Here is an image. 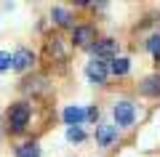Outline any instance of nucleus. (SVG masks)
Here are the masks:
<instances>
[{
	"instance_id": "obj_1",
	"label": "nucleus",
	"mask_w": 160,
	"mask_h": 157,
	"mask_svg": "<svg viewBox=\"0 0 160 157\" xmlns=\"http://www.w3.org/2000/svg\"><path fill=\"white\" fill-rule=\"evenodd\" d=\"M29 123V104L27 101H19V104H13L11 112H8V125H11L13 133H19V130H24V125Z\"/></svg>"
},
{
	"instance_id": "obj_2",
	"label": "nucleus",
	"mask_w": 160,
	"mask_h": 157,
	"mask_svg": "<svg viewBox=\"0 0 160 157\" xmlns=\"http://www.w3.org/2000/svg\"><path fill=\"white\" fill-rule=\"evenodd\" d=\"M112 112H115V123H118L120 128H128V125L133 123V117H136V107H133L131 101H118Z\"/></svg>"
},
{
	"instance_id": "obj_3",
	"label": "nucleus",
	"mask_w": 160,
	"mask_h": 157,
	"mask_svg": "<svg viewBox=\"0 0 160 157\" xmlns=\"http://www.w3.org/2000/svg\"><path fill=\"white\" fill-rule=\"evenodd\" d=\"M96 29L91 27V24H80V27L72 29V43L78 45V48H91L93 43H96Z\"/></svg>"
},
{
	"instance_id": "obj_4",
	"label": "nucleus",
	"mask_w": 160,
	"mask_h": 157,
	"mask_svg": "<svg viewBox=\"0 0 160 157\" xmlns=\"http://www.w3.org/2000/svg\"><path fill=\"white\" fill-rule=\"evenodd\" d=\"M91 53L102 61V59H107V56H112L115 59V53H118V43H115L112 37H104V40H96V43L91 45Z\"/></svg>"
},
{
	"instance_id": "obj_5",
	"label": "nucleus",
	"mask_w": 160,
	"mask_h": 157,
	"mask_svg": "<svg viewBox=\"0 0 160 157\" xmlns=\"http://www.w3.org/2000/svg\"><path fill=\"white\" fill-rule=\"evenodd\" d=\"M32 51H27V48H19V51H13V59H11V69L13 72H27L29 67H32Z\"/></svg>"
},
{
	"instance_id": "obj_6",
	"label": "nucleus",
	"mask_w": 160,
	"mask_h": 157,
	"mask_svg": "<svg viewBox=\"0 0 160 157\" xmlns=\"http://www.w3.org/2000/svg\"><path fill=\"white\" fill-rule=\"evenodd\" d=\"M115 139H118V130H115L112 125H99V128H96V144L99 146L115 144Z\"/></svg>"
},
{
	"instance_id": "obj_7",
	"label": "nucleus",
	"mask_w": 160,
	"mask_h": 157,
	"mask_svg": "<svg viewBox=\"0 0 160 157\" xmlns=\"http://www.w3.org/2000/svg\"><path fill=\"white\" fill-rule=\"evenodd\" d=\"M86 72H88V80H91V83H104V80H107V67H104V61H91L86 67Z\"/></svg>"
},
{
	"instance_id": "obj_8",
	"label": "nucleus",
	"mask_w": 160,
	"mask_h": 157,
	"mask_svg": "<svg viewBox=\"0 0 160 157\" xmlns=\"http://www.w3.org/2000/svg\"><path fill=\"white\" fill-rule=\"evenodd\" d=\"M139 91L144 96H160V75H149L139 83Z\"/></svg>"
},
{
	"instance_id": "obj_9",
	"label": "nucleus",
	"mask_w": 160,
	"mask_h": 157,
	"mask_svg": "<svg viewBox=\"0 0 160 157\" xmlns=\"http://www.w3.org/2000/svg\"><path fill=\"white\" fill-rule=\"evenodd\" d=\"M62 117H64V123H67L69 128H75L78 123H83V120H86V109H80V107H64Z\"/></svg>"
},
{
	"instance_id": "obj_10",
	"label": "nucleus",
	"mask_w": 160,
	"mask_h": 157,
	"mask_svg": "<svg viewBox=\"0 0 160 157\" xmlns=\"http://www.w3.org/2000/svg\"><path fill=\"white\" fill-rule=\"evenodd\" d=\"M51 19L56 24H62V27H72V16H69V11L64 6H53L51 8Z\"/></svg>"
},
{
	"instance_id": "obj_11",
	"label": "nucleus",
	"mask_w": 160,
	"mask_h": 157,
	"mask_svg": "<svg viewBox=\"0 0 160 157\" xmlns=\"http://www.w3.org/2000/svg\"><path fill=\"white\" fill-rule=\"evenodd\" d=\"M128 69H131V61H128L126 56H115L112 59V67H109V72H112V75L123 77V75H128Z\"/></svg>"
},
{
	"instance_id": "obj_12",
	"label": "nucleus",
	"mask_w": 160,
	"mask_h": 157,
	"mask_svg": "<svg viewBox=\"0 0 160 157\" xmlns=\"http://www.w3.org/2000/svg\"><path fill=\"white\" fill-rule=\"evenodd\" d=\"M16 157H40V146L35 141H27V144H22L16 149Z\"/></svg>"
},
{
	"instance_id": "obj_13",
	"label": "nucleus",
	"mask_w": 160,
	"mask_h": 157,
	"mask_svg": "<svg viewBox=\"0 0 160 157\" xmlns=\"http://www.w3.org/2000/svg\"><path fill=\"white\" fill-rule=\"evenodd\" d=\"M147 51L152 53V56L160 59V32H158V35H149V37H147Z\"/></svg>"
},
{
	"instance_id": "obj_14",
	"label": "nucleus",
	"mask_w": 160,
	"mask_h": 157,
	"mask_svg": "<svg viewBox=\"0 0 160 157\" xmlns=\"http://www.w3.org/2000/svg\"><path fill=\"white\" fill-rule=\"evenodd\" d=\"M67 139L72 141V144H80V141L86 139V133H83V128H78V125H75V128H69V130H67Z\"/></svg>"
},
{
	"instance_id": "obj_15",
	"label": "nucleus",
	"mask_w": 160,
	"mask_h": 157,
	"mask_svg": "<svg viewBox=\"0 0 160 157\" xmlns=\"http://www.w3.org/2000/svg\"><path fill=\"white\" fill-rule=\"evenodd\" d=\"M48 51H51V56L64 59V45H62V40H53V43H48Z\"/></svg>"
},
{
	"instance_id": "obj_16",
	"label": "nucleus",
	"mask_w": 160,
	"mask_h": 157,
	"mask_svg": "<svg viewBox=\"0 0 160 157\" xmlns=\"http://www.w3.org/2000/svg\"><path fill=\"white\" fill-rule=\"evenodd\" d=\"M11 53H8V51H0V72H6L8 67H11Z\"/></svg>"
},
{
	"instance_id": "obj_17",
	"label": "nucleus",
	"mask_w": 160,
	"mask_h": 157,
	"mask_svg": "<svg viewBox=\"0 0 160 157\" xmlns=\"http://www.w3.org/2000/svg\"><path fill=\"white\" fill-rule=\"evenodd\" d=\"M86 120H91V123H96V120H99V109H96V107L86 109Z\"/></svg>"
}]
</instances>
